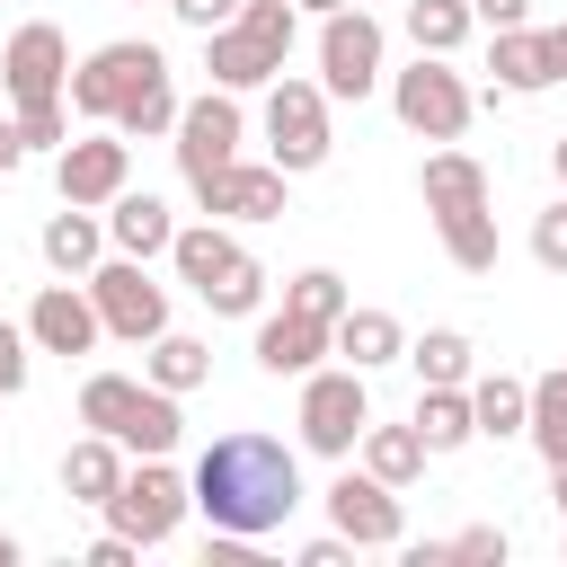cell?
I'll list each match as a JSON object with an SVG mask.
<instances>
[{
    "instance_id": "cell-1",
    "label": "cell",
    "mask_w": 567,
    "mask_h": 567,
    "mask_svg": "<svg viewBox=\"0 0 567 567\" xmlns=\"http://www.w3.org/2000/svg\"><path fill=\"white\" fill-rule=\"evenodd\" d=\"M186 487H195V514H204L213 532L266 540V532H284L292 505H301V461H292L275 434H213Z\"/></svg>"
},
{
    "instance_id": "cell-2",
    "label": "cell",
    "mask_w": 567,
    "mask_h": 567,
    "mask_svg": "<svg viewBox=\"0 0 567 567\" xmlns=\"http://www.w3.org/2000/svg\"><path fill=\"white\" fill-rule=\"evenodd\" d=\"M416 195H425V213L443 230V257L461 275H496V195H487V168L470 151H434L416 168Z\"/></svg>"
},
{
    "instance_id": "cell-3",
    "label": "cell",
    "mask_w": 567,
    "mask_h": 567,
    "mask_svg": "<svg viewBox=\"0 0 567 567\" xmlns=\"http://www.w3.org/2000/svg\"><path fill=\"white\" fill-rule=\"evenodd\" d=\"M80 425L115 434L124 452H177V434H186L177 390H159L151 372H142V381H133V372H89V381H80Z\"/></svg>"
},
{
    "instance_id": "cell-4",
    "label": "cell",
    "mask_w": 567,
    "mask_h": 567,
    "mask_svg": "<svg viewBox=\"0 0 567 567\" xmlns=\"http://www.w3.org/2000/svg\"><path fill=\"white\" fill-rule=\"evenodd\" d=\"M292 0H248L230 27H213L204 35V71H213V89H266V80H284V62H292Z\"/></svg>"
},
{
    "instance_id": "cell-5",
    "label": "cell",
    "mask_w": 567,
    "mask_h": 567,
    "mask_svg": "<svg viewBox=\"0 0 567 567\" xmlns=\"http://www.w3.org/2000/svg\"><path fill=\"white\" fill-rule=\"evenodd\" d=\"M266 151H275L284 177H310V168L337 151V133H328V89H319V80H266Z\"/></svg>"
},
{
    "instance_id": "cell-6",
    "label": "cell",
    "mask_w": 567,
    "mask_h": 567,
    "mask_svg": "<svg viewBox=\"0 0 567 567\" xmlns=\"http://www.w3.org/2000/svg\"><path fill=\"white\" fill-rule=\"evenodd\" d=\"M390 106H399V124L408 133H425V142H461V124H470V80L461 71H443V53H416L408 71H390Z\"/></svg>"
},
{
    "instance_id": "cell-7",
    "label": "cell",
    "mask_w": 567,
    "mask_h": 567,
    "mask_svg": "<svg viewBox=\"0 0 567 567\" xmlns=\"http://www.w3.org/2000/svg\"><path fill=\"white\" fill-rule=\"evenodd\" d=\"M186 505H195V487L168 470V452H142V470H124V487L106 496V523L133 532L142 549H159V540L186 523Z\"/></svg>"
},
{
    "instance_id": "cell-8",
    "label": "cell",
    "mask_w": 567,
    "mask_h": 567,
    "mask_svg": "<svg viewBox=\"0 0 567 567\" xmlns=\"http://www.w3.org/2000/svg\"><path fill=\"white\" fill-rule=\"evenodd\" d=\"M363 425H372V399H363V372H354V363L301 372V443H310V452L346 461V452L363 443Z\"/></svg>"
},
{
    "instance_id": "cell-9",
    "label": "cell",
    "mask_w": 567,
    "mask_h": 567,
    "mask_svg": "<svg viewBox=\"0 0 567 567\" xmlns=\"http://www.w3.org/2000/svg\"><path fill=\"white\" fill-rule=\"evenodd\" d=\"M89 301H97L106 337H124V346H151L168 328V292L142 275V257H97L89 266Z\"/></svg>"
},
{
    "instance_id": "cell-10",
    "label": "cell",
    "mask_w": 567,
    "mask_h": 567,
    "mask_svg": "<svg viewBox=\"0 0 567 567\" xmlns=\"http://www.w3.org/2000/svg\"><path fill=\"white\" fill-rule=\"evenodd\" d=\"M151 71H168V53L142 44V35H115V44H97V53L71 71V106H80L89 124H115V106H124Z\"/></svg>"
},
{
    "instance_id": "cell-11",
    "label": "cell",
    "mask_w": 567,
    "mask_h": 567,
    "mask_svg": "<svg viewBox=\"0 0 567 567\" xmlns=\"http://www.w3.org/2000/svg\"><path fill=\"white\" fill-rule=\"evenodd\" d=\"M0 80H9L18 115H27V106H62V97H71V44H62V27H53V18H27V27L9 35V53H0Z\"/></svg>"
},
{
    "instance_id": "cell-12",
    "label": "cell",
    "mask_w": 567,
    "mask_h": 567,
    "mask_svg": "<svg viewBox=\"0 0 567 567\" xmlns=\"http://www.w3.org/2000/svg\"><path fill=\"white\" fill-rule=\"evenodd\" d=\"M319 89L328 97H372L381 89V27L363 9H328L319 18Z\"/></svg>"
},
{
    "instance_id": "cell-13",
    "label": "cell",
    "mask_w": 567,
    "mask_h": 567,
    "mask_svg": "<svg viewBox=\"0 0 567 567\" xmlns=\"http://www.w3.org/2000/svg\"><path fill=\"white\" fill-rule=\"evenodd\" d=\"M239 133H248L239 89H204V97H186V106H177V168H186V186L213 177V168H230V159H239Z\"/></svg>"
},
{
    "instance_id": "cell-14",
    "label": "cell",
    "mask_w": 567,
    "mask_h": 567,
    "mask_svg": "<svg viewBox=\"0 0 567 567\" xmlns=\"http://www.w3.org/2000/svg\"><path fill=\"white\" fill-rule=\"evenodd\" d=\"M328 523H337L354 549H399V540H408L399 487L372 478V470H337V487H328Z\"/></svg>"
},
{
    "instance_id": "cell-15",
    "label": "cell",
    "mask_w": 567,
    "mask_h": 567,
    "mask_svg": "<svg viewBox=\"0 0 567 567\" xmlns=\"http://www.w3.org/2000/svg\"><path fill=\"white\" fill-rule=\"evenodd\" d=\"M53 177H62V204H115L124 186H133V142L124 133H89V142H62V159H53Z\"/></svg>"
},
{
    "instance_id": "cell-16",
    "label": "cell",
    "mask_w": 567,
    "mask_h": 567,
    "mask_svg": "<svg viewBox=\"0 0 567 567\" xmlns=\"http://www.w3.org/2000/svg\"><path fill=\"white\" fill-rule=\"evenodd\" d=\"M195 204H204L213 221H275V213H284V168H275V159H266V168L230 159V168L195 177Z\"/></svg>"
},
{
    "instance_id": "cell-17",
    "label": "cell",
    "mask_w": 567,
    "mask_h": 567,
    "mask_svg": "<svg viewBox=\"0 0 567 567\" xmlns=\"http://www.w3.org/2000/svg\"><path fill=\"white\" fill-rule=\"evenodd\" d=\"M27 337H35V354H89V346L106 337V319H97V301H89L71 275H62V284H44V292H35Z\"/></svg>"
},
{
    "instance_id": "cell-18",
    "label": "cell",
    "mask_w": 567,
    "mask_h": 567,
    "mask_svg": "<svg viewBox=\"0 0 567 567\" xmlns=\"http://www.w3.org/2000/svg\"><path fill=\"white\" fill-rule=\"evenodd\" d=\"M319 354H337V319H310V310L257 319V363L266 372H319Z\"/></svg>"
},
{
    "instance_id": "cell-19",
    "label": "cell",
    "mask_w": 567,
    "mask_h": 567,
    "mask_svg": "<svg viewBox=\"0 0 567 567\" xmlns=\"http://www.w3.org/2000/svg\"><path fill=\"white\" fill-rule=\"evenodd\" d=\"M487 71H496V89H514V97L549 89V80H558L549 27H496V44H487Z\"/></svg>"
},
{
    "instance_id": "cell-20",
    "label": "cell",
    "mask_w": 567,
    "mask_h": 567,
    "mask_svg": "<svg viewBox=\"0 0 567 567\" xmlns=\"http://www.w3.org/2000/svg\"><path fill=\"white\" fill-rule=\"evenodd\" d=\"M115 487H124V443L89 425V434L62 452V496H71V505H106Z\"/></svg>"
},
{
    "instance_id": "cell-21",
    "label": "cell",
    "mask_w": 567,
    "mask_h": 567,
    "mask_svg": "<svg viewBox=\"0 0 567 567\" xmlns=\"http://www.w3.org/2000/svg\"><path fill=\"white\" fill-rule=\"evenodd\" d=\"M106 239H115V257H168V239H177V221H168V204L159 195H115L106 204Z\"/></svg>"
},
{
    "instance_id": "cell-22",
    "label": "cell",
    "mask_w": 567,
    "mask_h": 567,
    "mask_svg": "<svg viewBox=\"0 0 567 567\" xmlns=\"http://www.w3.org/2000/svg\"><path fill=\"white\" fill-rule=\"evenodd\" d=\"M35 248H44V266H53V275H89V266L106 257V221H97L89 204H62V213L44 221V239H35Z\"/></svg>"
},
{
    "instance_id": "cell-23",
    "label": "cell",
    "mask_w": 567,
    "mask_h": 567,
    "mask_svg": "<svg viewBox=\"0 0 567 567\" xmlns=\"http://www.w3.org/2000/svg\"><path fill=\"white\" fill-rule=\"evenodd\" d=\"M337 354H346L354 372H381V363L408 354V328H399L390 310H354V301H346V319H337Z\"/></svg>"
},
{
    "instance_id": "cell-24",
    "label": "cell",
    "mask_w": 567,
    "mask_h": 567,
    "mask_svg": "<svg viewBox=\"0 0 567 567\" xmlns=\"http://www.w3.org/2000/svg\"><path fill=\"white\" fill-rule=\"evenodd\" d=\"M416 434H425V452H461V443L478 434V416H470V381H425V399H416Z\"/></svg>"
},
{
    "instance_id": "cell-25",
    "label": "cell",
    "mask_w": 567,
    "mask_h": 567,
    "mask_svg": "<svg viewBox=\"0 0 567 567\" xmlns=\"http://www.w3.org/2000/svg\"><path fill=\"white\" fill-rule=\"evenodd\" d=\"M142 372H151L159 390H177V399H186V390H204V381H213V346H204V337H177V328H159Z\"/></svg>"
},
{
    "instance_id": "cell-26",
    "label": "cell",
    "mask_w": 567,
    "mask_h": 567,
    "mask_svg": "<svg viewBox=\"0 0 567 567\" xmlns=\"http://www.w3.org/2000/svg\"><path fill=\"white\" fill-rule=\"evenodd\" d=\"M354 452H363V470H372V478H390V487H408V478L434 461L416 425H363V443H354Z\"/></svg>"
},
{
    "instance_id": "cell-27",
    "label": "cell",
    "mask_w": 567,
    "mask_h": 567,
    "mask_svg": "<svg viewBox=\"0 0 567 567\" xmlns=\"http://www.w3.org/2000/svg\"><path fill=\"white\" fill-rule=\"evenodd\" d=\"M177 106H186V97L168 89V71H151V80L115 106V133H124V142H159V133H177Z\"/></svg>"
},
{
    "instance_id": "cell-28",
    "label": "cell",
    "mask_w": 567,
    "mask_h": 567,
    "mask_svg": "<svg viewBox=\"0 0 567 567\" xmlns=\"http://www.w3.org/2000/svg\"><path fill=\"white\" fill-rule=\"evenodd\" d=\"M230 257H239V239H230V230H221L213 213H204L195 230H177V239H168V266H177V275H186L195 292H204V284H213V275H221Z\"/></svg>"
},
{
    "instance_id": "cell-29",
    "label": "cell",
    "mask_w": 567,
    "mask_h": 567,
    "mask_svg": "<svg viewBox=\"0 0 567 567\" xmlns=\"http://www.w3.org/2000/svg\"><path fill=\"white\" fill-rule=\"evenodd\" d=\"M470 416H478V434H523L532 425V381H514V372L470 381Z\"/></svg>"
},
{
    "instance_id": "cell-30",
    "label": "cell",
    "mask_w": 567,
    "mask_h": 567,
    "mask_svg": "<svg viewBox=\"0 0 567 567\" xmlns=\"http://www.w3.org/2000/svg\"><path fill=\"white\" fill-rule=\"evenodd\" d=\"M470 27H478L470 0H408V44H416V53H452Z\"/></svg>"
},
{
    "instance_id": "cell-31",
    "label": "cell",
    "mask_w": 567,
    "mask_h": 567,
    "mask_svg": "<svg viewBox=\"0 0 567 567\" xmlns=\"http://www.w3.org/2000/svg\"><path fill=\"white\" fill-rule=\"evenodd\" d=\"M523 434L540 443V461H567V363L532 381V425Z\"/></svg>"
},
{
    "instance_id": "cell-32",
    "label": "cell",
    "mask_w": 567,
    "mask_h": 567,
    "mask_svg": "<svg viewBox=\"0 0 567 567\" xmlns=\"http://www.w3.org/2000/svg\"><path fill=\"white\" fill-rule=\"evenodd\" d=\"M470 354H478V346H470L461 328H425V337L408 346V363H416V381H470Z\"/></svg>"
},
{
    "instance_id": "cell-33",
    "label": "cell",
    "mask_w": 567,
    "mask_h": 567,
    "mask_svg": "<svg viewBox=\"0 0 567 567\" xmlns=\"http://www.w3.org/2000/svg\"><path fill=\"white\" fill-rule=\"evenodd\" d=\"M284 310H310V319H346V275L337 266H301L284 284Z\"/></svg>"
},
{
    "instance_id": "cell-34",
    "label": "cell",
    "mask_w": 567,
    "mask_h": 567,
    "mask_svg": "<svg viewBox=\"0 0 567 567\" xmlns=\"http://www.w3.org/2000/svg\"><path fill=\"white\" fill-rule=\"evenodd\" d=\"M532 257H540L549 275H567V195H558V204L532 221Z\"/></svg>"
},
{
    "instance_id": "cell-35",
    "label": "cell",
    "mask_w": 567,
    "mask_h": 567,
    "mask_svg": "<svg viewBox=\"0 0 567 567\" xmlns=\"http://www.w3.org/2000/svg\"><path fill=\"white\" fill-rule=\"evenodd\" d=\"M505 549H514V540H505L496 523H470V532H452V558H470V567H505Z\"/></svg>"
},
{
    "instance_id": "cell-36",
    "label": "cell",
    "mask_w": 567,
    "mask_h": 567,
    "mask_svg": "<svg viewBox=\"0 0 567 567\" xmlns=\"http://www.w3.org/2000/svg\"><path fill=\"white\" fill-rule=\"evenodd\" d=\"M27 346H35V337L0 319V399H18V390H27Z\"/></svg>"
},
{
    "instance_id": "cell-37",
    "label": "cell",
    "mask_w": 567,
    "mask_h": 567,
    "mask_svg": "<svg viewBox=\"0 0 567 567\" xmlns=\"http://www.w3.org/2000/svg\"><path fill=\"white\" fill-rule=\"evenodd\" d=\"M62 133H71L62 106H27V115H18V142H27V151H62Z\"/></svg>"
},
{
    "instance_id": "cell-38",
    "label": "cell",
    "mask_w": 567,
    "mask_h": 567,
    "mask_svg": "<svg viewBox=\"0 0 567 567\" xmlns=\"http://www.w3.org/2000/svg\"><path fill=\"white\" fill-rule=\"evenodd\" d=\"M168 9H177V18L195 27V35H213V27H230V18L248 9V0H168Z\"/></svg>"
},
{
    "instance_id": "cell-39",
    "label": "cell",
    "mask_w": 567,
    "mask_h": 567,
    "mask_svg": "<svg viewBox=\"0 0 567 567\" xmlns=\"http://www.w3.org/2000/svg\"><path fill=\"white\" fill-rule=\"evenodd\" d=\"M354 558V540L346 532H328V540H301V567H346Z\"/></svg>"
},
{
    "instance_id": "cell-40",
    "label": "cell",
    "mask_w": 567,
    "mask_h": 567,
    "mask_svg": "<svg viewBox=\"0 0 567 567\" xmlns=\"http://www.w3.org/2000/svg\"><path fill=\"white\" fill-rule=\"evenodd\" d=\"M133 549H142V540H133V532H106V540H97V549H89V567H133Z\"/></svg>"
},
{
    "instance_id": "cell-41",
    "label": "cell",
    "mask_w": 567,
    "mask_h": 567,
    "mask_svg": "<svg viewBox=\"0 0 567 567\" xmlns=\"http://www.w3.org/2000/svg\"><path fill=\"white\" fill-rule=\"evenodd\" d=\"M478 9V27H523L532 18V0H470Z\"/></svg>"
},
{
    "instance_id": "cell-42",
    "label": "cell",
    "mask_w": 567,
    "mask_h": 567,
    "mask_svg": "<svg viewBox=\"0 0 567 567\" xmlns=\"http://www.w3.org/2000/svg\"><path fill=\"white\" fill-rule=\"evenodd\" d=\"M18 159H27V142H18V124H0V177H9Z\"/></svg>"
},
{
    "instance_id": "cell-43",
    "label": "cell",
    "mask_w": 567,
    "mask_h": 567,
    "mask_svg": "<svg viewBox=\"0 0 567 567\" xmlns=\"http://www.w3.org/2000/svg\"><path fill=\"white\" fill-rule=\"evenodd\" d=\"M549 496H558V523H567V461H549Z\"/></svg>"
},
{
    "instance_id": "cell-44",
    "label": "cell",
    "mask_w": 567,
    "mask_h": 567,
    "mask_svg": "<svg viewBox=\"0 0 567 567\" xmlns=\"http://www.w3.org/2000/svg\"><path fill=\"white\" fill-rule=\"evenodd\" d=\"M549 53H558V80H567V27H549Z\"/></svg>"
},
{
    "instance_id": "cell-45",
    "label": "cell",
    "mask_w": 567,
    "mask_h": 567,
    "mask_svg": "<svg viewBox=\"0 0 567 567\" xmlns=\"http://www.w3.org/2000/svg\"><path fill=\"white\" fill-rule=\"evenodd\" d=\"M549 168H558V195H567V133H558V151H549Z\"/></svg>"
},
{
    "instance_id": "cell-46",
    "label": "cell",
    "mask_w": 567,
    "mask_h": 567,
    "mask_svg": "<svg viewBox=\"0 0 567 567\" xmlns=\"http://www.w3.org/2000/svg\"><path fill=\"white\" fill-rule=\"evenodd\" d=\"M292 9H319V18H328V9H354V0H292Z\"/></svg>"
},
{
    "instance_id": "cell-47",
    "label": "cell",
    "mask_w": 567,
    "mask_h": 567,
    "mask_svg": "<svg viewBox=\"0 0 567 567\" xmlns=\"http://www.w3.org/2000/svg\"><path fill=\"white\" fill-rule=\"evenodd\" d=\"M0 567H18V540H9V532H0Z\"/></svg>"
}]
</instances>
